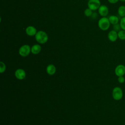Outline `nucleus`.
Listing matches in <instances>:
<instances>
[{"instance_id":"obj_10","label":"nucleus","mask_w":125,"mask_h":125,"mask_svg":"<svg viewBox=\"0 0 125 125\" xmlns=\"http://www.w3.org/2000/svg\"><path fill=\"white\" fill-rule=\"evenodd\" d=\"M16 77L19 80H22L25 78L26 73L24 70L22 69H18L15 72Z\"/></svg>"},{"instance_id":"obj_15","label":"nucleus","mask_w":125,"mask_h":125,"mask_svg":"<svg viewBox=\"0 0 125 125\" xmlns=\"http://www.w3.org/2000/svg\"><path fill=\"white\" fill-rule=\"evenodd\" d=\"M118 39L120 40L124 41L125 40V30L121 29L118 32Z\"/></svg>"},{"instance_id":"obj_18","label":"nucleus","mask_w":125,"mask_h":125,"mask_svg":"<svg viewBox=\"0 0 125 125\" xmlns=\"http://www.w3.org/2000/svg\"><path fill=\"white\" fill-rule=\"evenodd\" d=\"M5 69H6V66H5V64L3 62H0V73H3L5 70Z\"/></svg>"},{"instance_id":"obj_2","label":"nucleus","mask_w":125,"mask_h":125,"mask_svg":"<svg viewBox=\"0 0 125 125\" xmlns=\"http://www.w3.org/2000/svg\"><path fill=\"white\" fill-rule=\"evenodd\" d=\"M35 38L36 41L41 44L46 43L48 39V37L47 33L42 30L37 31L35 36Z\"/></svg>"},{"instance_id":"obj_13","label":"nucleus","mask_w":125,"mask_h":125,"mask_svg":"<svg viewBox=\"0 0 125 125\" xmlns=\"http://www.w3.org/2000/svg\"><path fill=\"white\" fill-rule=\"evenodd\" d=\"M47 73L49 75H53L56 72V67L53 64H49L46 67Z\"/></svg>"},{"instance_id":"obj_19","label":"nucleus","mask_w":125,"mask_h":125,"mask_svg":"<svg viewBox=\"0 0 125 125\" xmlns=\"http://www.w3.org/2000/svg\"><path fill=\"white\" fill-rule=\"evenodd\" d=\"M113 30L117 31V32H118L120 30H121V28L120 27V24H115V25H113Z\"/></svg>"},{"instance_id":"obj_5","label":"nucleus","mask_w":125,"mask_h":125,"mask_svg":"<svg viewBox=\"0 0 125 125\" xmlns=\"http://www.w3.org/2000/svg\"><path fill=\"white\" fill-rule=\"evenodd\" d=\"M88 8L95 11L98 10L101 6V2L100 0H89L87 3Z\"/></svg>"},{"instance_id":"obj_3","label":"nucleus","mask_w":125,"mask_h":125,"mask_svg":"<svg viewBox=\"0 0 125 125\" xmlns=\"http://www.w3.org/2000/svg\"><path fill=\"white\" fill-rule=\"evenodd\" d=\"M112 95L113 98L116 101H119L122 99L123 96V92L120 87H115L112 90Z\"/></svg>"},{"instance_id":"obj_8","label":"nucleus","mask_w":125,"mask_h":125,"mask_svg":"<svg viewBox=\"0 0 125 125\" xmlns=\"http://www.w3.org/2000/svg\"><path fill=\"white\" fill-rule=\"evenodd\" d=\"M107 37L108 40L111 42H114L116 41L118 39V32L114 30L110 31L108 33Z\"/></svg>"},{"instance_id":"obj_21","label":"nucleus","mask_w":125,"mask_h":125,"mask_svg":"<svg viewBox=\"0 0 125 125\" xmlns=\"http://www.w3.org/2000/svg\"><path fill=\"white\" fill-rule=\"evenodd\" d=\"M107 1L111 4H115L116 3H117L119 0H107Z\"/></svg>"},{"instance_id":"obj_1","label":"nucleus","mask_w":125,"mask_h":125,"mask_svg":"<svg viewBox=\"0 0 125 125\" xmlns=\"http://www.w3.org/2000/svg\"><path fill=\"white\" fill-rule=\"evenodd\" d=\"M110 24L108 18H107L106 17H102L98 22V27L103 31H106L108 30L110 27Z\"/></svg>"},{"instance_id":"obj_22","label":"nucleus","mask_w":125,"mask_h":125,"mask_svg":"<svg viewBox=\"0 0 125 125\" xmlns=\"http://www.w3.org/2000/svg\"><path fill=\"white\" fill-rule=\"evenodd\" d=\"M120 1H121V2H125V0H119Z\"/></svg>"},{"instance_id":"obj_12","label":"nucleus","mask_w":125,"mask_h":125,"mask_svg":"<svg viewBox=\"0 0 125 125\" xmlns=\"http://www.w3.org/2000/svg\"><path fill=\"white\" fill-rule=\"evenodd\" d=\"M108 19L110 24H112L113 25L119 23V19L118 17L115 15H110L108 17Z\"/></svg>"},{"instance_id":"obj_11","label":"nucleus","mask_w":125,"mask_h":125,"mask_svg":"<svg viewBox=\"0 0 125 125\" xmlns=\"http://www.w3.org/2000/svg\"><path fill=\"white\" fill-rule=\"evenodd\" d=\"M42 47L40 45L38 44H36L33 45L31 48V52L33 54H38L41 51Z\"/></svg>"},{"instance_id":"obj_16","label":"nucleus","mask_w":125,"mask_h":125,"mask_svg":"<svg viewBox=\"0 0 125 125\" xmlns=\"http://www.w3.org/2000/svg\"><path fill=\"white\" fill-rule=\"evenodd\" d=\"M84 14L86 17H90L92 16V15L93 14L92 10H91L90 9H89V8H87L85 9V10L84 11Z\"/></svg>"},{"instance_id":"obj_7","label":"nucleus","mask_w":125,"mask_h":125,"mask_svg":"<svg viewBox=\"0 0 125 125\" xmlns=\"http://www.w3.org/2000/svg\"><path fill=\"white\" fill-rule=\"evenodd\" d=\"M98 10L99 14L102 17H106L108 14V8L105 5H101Z\"/></svg>"},{"instance_id":"obj_17","label":"nucleus","mask_w":125,"mask_h":125,"mask_svg":"<svg viewBox=\"0 0 125 125\" xmlns=\"http://www.w3.org/2000/svg\"><path fill=\"white\" fill-rule=\"evenodd\" d=\"M119 24L120 25L121 29L125 30V17H122L121 19Z\"/></svg>"},{"instance_id":"obj_20","label":"nucleus","mask_w":125,"mask_h":125,"mask_svg":"<svg viewBox=\"0 0 125 125\" xmlns=\"http://www.w3.org/2000/svg\"><path fill=\"white\" fill-rule=\"evenodd\" d=\"M118 81L119 83H124L125 82V78H124V77L123 76H120V77H118Z\"/></svg>"},{"instance_id":"obj_4","label":"nucleus","mask_w":125,"mask_h":125,"mask_svg":"<svg viewBox=\"0 0 125 125\" xmlns=\"http://www.w3.org/2000/svg\"><path fill=\"white\" fill-rule=\"evenodd\" d=\"M31 52V47L29 45L24 44L22 45L19 49V53L22 57L27 56Z\"/></svg>"},{"instance_id":"obj_6","label":"nucleus","mask_w":125,"mask_h":125,"mask_svg":"<svg viewBox=\"0 0 125 125\" xmlns=\"http://www.w3.org/2000/svg\"><path fill=\"white\" fill-rule=\"evenodd\" d=\"M115 73L118 77L124 76L125 74V66L123 64L117 65L115 69Z\"/></svg>"},{"instance_id":"obj_23","label":"nucleus","mask_w":125,"mask_h":125,"mask_svg":"<svg viewBox=\"0 0 125 125\" xmlns=\"http://www.w3.org/2000/svg\"><path fill=\"white\" fill-rule=\"evenodd\" d=\"M88 0V1H89V0Z\"/></svg>"},{"instance_id":"obj_9","label":"nucleus","mask_w":125,"mask_h":125,"mask_svg":"<svg viewBox=\"0 0 125 125\" xmlns=\"http://www.w3.org/2000/svg\"><path fill=\"white\" fill-rule=\"evenodd\" d=\"M37 32L36 28L33 26H28L25 29V33L29 36H35Z\"/></svg>"},{"instance_id":"obj_14","label":"nucleus","mask_w":125,"mask_h":125,"mask_svg":"<svg viewBox=\"0 0 125 125\" xmlns=\"http://www.w3.org/2000/svg\"><path fill=\"white\" fill-rule=\"evenodd\" d=\"M118 14L121 17H125V6L121 5L118 8Z\"/></svg>"}]
</instances>
